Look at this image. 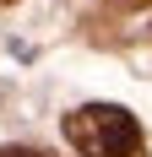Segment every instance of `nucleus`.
Returning a JSON list of instances; mask_svg holds the SVG:
<instances>
[{
    "label": "nucleus",
    "mask_w": 152,
    "mask_h": 157,
    "mask_svg": "<svg viewBox=\"0 0 152 157\" xmlns=\"http://www.w3.org/2000/svg\"><path fill=\"white\" fill-rule=\"evenodd\" d=\"M65 141L82 157H147V136H141L136 114L114 109V103H87V109L65 114Z\"/></svg>",
    "instance_id": "1"
},
{
    "label": "nucleus",
    "mask_w": 152,
    "mask_h": 157,
    "mask_svg": "<svg viewBox=\"0 0 152 157\" xmlns=\"http://www.w3.org/2000/svg\"><path fill=\"white\" fill-rule=\"evenodd\" d=\"M0 157H44V152H33V146H0Z\"/></svg>",
    "instance_id": "2"
},
{
    "label": "nucleus",
    "mask_w": 152,
    "mask_h": 157,
    "mask_svg": "<svg viewBox=\"0 0 152 157\" xmlns=\"http://www.w3.org/2000/svg\"><path fill=\"white\" fill-rule=\"evenodd\" d=\"M109 6H120V11H141V6H152V0H109Z\"/></svg>",
    "instance_id": "3"
},
{
    "label": "nucleus",
    "mask_w": 152,
    "mask_h": 157,
    "mask_svg": "<svg viewBox=\"0 0 152 157\" xmlns=\"http://www.w3.org/2000/svg\"><path fill=\"white\" fill-rule=\"evenodd\" d=\"M0 6H16V0H0Z\"/></svg>",
    "instance_id": "4"
}]
</instances>
